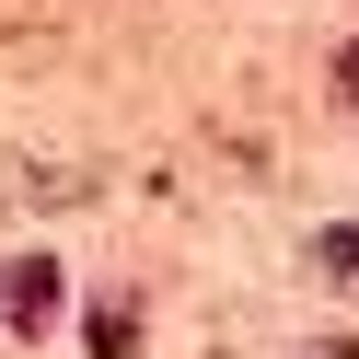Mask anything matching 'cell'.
I'll return each instance as SVG.
<instances>
[{"instance_id":"1","label":"cell","mask_w":359,"mask_h":359,"mask_svg":"<svg viewBox=\"0 0 359 359\" xmlns=\"http://www.w3.org/2000/svg\"><path fill=\"white\" fill-rule=\"evenodd\" d=\"M0 313H12V325L35 336V325H47V313H58V266H47V255H24V266H12V278H0Z\"/></svg>"},{"instance_id":"2","label":"cell","mask_w":359,"mask_h":359,"mask_svg":"<svg viewBox=\"0 0 359 359\" xmlns=\"http://www.w3.org/2000/svg\"><path fill=\"white\" fill-rule=\"evenodd\" d=\"M336 81H348V104H359V47H348V58H336Z\"/></svg>"}]
</instances>
